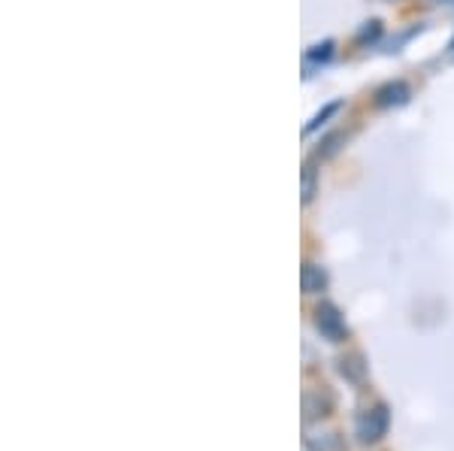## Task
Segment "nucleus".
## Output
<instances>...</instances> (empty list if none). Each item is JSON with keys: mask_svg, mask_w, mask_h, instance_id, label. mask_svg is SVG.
Masks as SVG:
<instances>
[{"mask_svg": "<svg viewBox=\"0 0 454 451\" xmlns=\"http://www.w3.org/2000/svg\"><path fill=\"white\" fill-rule=\"evenodd\" d=\"M387 427H391V412H387L385 403H379V406H372V409L357 416L355 431H357V436H361V442L372 446V442H379L387 433Z\"/></svg>", "mask_w": 454, "mask_h": 451, "instance_id": "f257e3e1", "label": "nucleus"}, {"mask_svg": "<svg viewBox=\"0 0 454 451\" xmlns=\"http://www.w3.org/2000/svg\"><path fill=\"white\" fill-rule=\"evenodd\" d=\"M315 327H318L321 337L331 339V343H342V339L348 337L346 318L340 315V309H336L333 303H321V307L315 309Z\"/></svg>", "mask_w": 454, "mask_h": 451, "instance_id": "f03ea898", "label": "nucleus"}, {"mask_svg": "<svg viewBox=\"0 0 454 451\" xmlns=\"http://www.w3.org/2000/svg\"><path fill=\"white\" fill-rule=\"evenodd\" d=\"M303 412H306V421H318L325 418L327 412H331V397L321 394V391H309V394L303 397Z\"/></svg>", "mask_w": 454, "mask_h": 451, "instance_id": "7ed1b4c3", "label": "nucleus"}, {"mask_svg": "<svg viewBox=\"0 0 454 451\" xmlns=\"http://www.w3.org/2000/svg\"><path fill=\"white\" fill-rule=\"evenodd\" d=\"M327 288V276L321 267H315V264H306L303 267V291L306 294H321V291Z\"/></svg>", "mask_w": 454, "mask_h": 451, "instance_id": "20e7f679", "label": "nucleus"}, {"mask_svg": "<svg viewBox=\"0 0 454 451\" xmlns=\"http://www.w3.org/2000/svg\"><path fill=\"white\" fill-rule=\"evenodd\" d=\"M340 373L346 376V379H351V382H364V376H367V367H364V361L357 358V354H351V358L340 361Z\"/></svg>", "mask_w": 454, "mask_h": 451, "instance_id": "39448f33", "label": "nucleus"}]
</instances>
